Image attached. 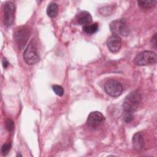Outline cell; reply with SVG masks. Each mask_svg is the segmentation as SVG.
I'll return each mask as SVG.
<instances>
[{
    "label": "cell",
    "mask_w": 157,
    "mask_h": 157,
    "mask_svg": "<svg viewBox=\"0 0 157 157\" xmlns=\"http://www.w3.org/2000/svg\"><path fill=\"white\" fill-rule=\"evenodd\" d=\"M151 42L152 44V45L153 46V47L155 48H156V33H155L153 36L151 38Z\"/></svg>",
    "instance_id": "ac0fdd59"
},
{
    "label": "cell",
    "mask_w": 157,
    "mask_h": 157,
    "mask_svg": "<svg viewBox=\"0 0 157 157\" xmlns=\"http://www.w3.org/2000/svg\"><path fill=\"white\" fill-rule=\"evenodd\" d=\"M6 127L9 132H12L14 129L13 121L11 119H7L6 121Z\"/></svg>",
    "instance_id": "e0dca14e"
},
{
    "label": "cell",
    "mask_w": 157,
    "mask_h": 157,
    "mask_svg": "<svg viewBox=\"0 0 157 157\" xmlns=\"http://www.w3.org/2000/svg\"><path fill=\"white\" fill-rule=\"evenodd\" d=\"M31 31L26 26H19L15 32L14 39L20 50H22L26 44L29 37Z\"/></svg>",
    "instance_id": "277c9868"
},
{
    "label": "cell",
    "mask_w": 157,
    "mask_h": 157,
    "mask_svg": "<svg viewBox=\"0 0 157 157\" xmlns=\"http://www.w3.org/2000/svg\"><path fill=\"white\" fill-rule=\"evenodd\" d=\"M77 22L82 25H87L92 21L91 14L87 11L80 12L77 17Z\"/></svg>",
    "instance_id": "8fae6325"
},
{
    "label": "cell",
    "mask_w": 157,
    "mask_h": 157,
    "mask_svg": "<svg viewBox=\"0 0 157 157\" xmlns=\"http://www.w3.org/2000/svg\"><path fill=\"white\" fill-rule=\"evenodd\" d=\"M58 13V5L55 2H52L48 4L47 9V13L48 17L51 18H55L57 16Z\"/></svg>",
    "instance_id": "7c38bea8"
},
{
    "label": "cell",
    "mask_w": 157,
    "mask_h": 157,
    "mask_svg": "<svg viewBox=\"0 0 157 157\" xmlns=\"http://www.w3.org/2000/svg\"><path fill=\"white\" fill-rule=\"evenodd\" d=\"M2 66H3L4 68H5V69H6V68H7V67H8L9 63L8 60H7L6 58H3V59H2Z\"/></svg>",
    "instance_id": "d6986e66"
},
{
    "label": "cell",
    "mask_w": 157,
    "mask_h": 157,
    "mask_svg": "<svg viewBox=\"0 0 157 157\" xmlns=\"http://www.w3.org/2000/svg\"><path fill=\"white\" fill-rule=\"evenodd\" d=\"M105 121L104 116L99 112L94 111L91 112L87 119V123L88 125L93 128H96L99 126Z\"/></svg>",
    "instance_id": "ba28073f"
},
{
    "label": "cell",
    "mask_w": 157,
    "mask_h": 157,
    "mask_svg": "<svg viewBox=\"0 0 157 157\" xmlns=\"http://www.w3.org/2000/svg\"><path fill=\"white\" fill-rule=\"evenodd\" d=\"M15 6L11 2H6L4 5V23L7 27L10 26L14 20Z\"/></svg>",
    "instance_id": "52a82bcc"
},
{
    "label": "cell",
    "mask_w": 157,
    "mask_h": 157,
    "mask_svg": "<svg viewBox=\"0 0 157 157\" xmlns=\"http://www.w3.org/2000/svg\"><path fill=\"white\" fill-rule=\"evenodd\" d=\"M52 90L55 92V93L59 96H62L64 94V90L63 87L60 85H53Z\"/></svg>",
    "instance_id": "9a60e30c"
},
{
    "label": "cell",
    "mask_w": 157,
    "mask_h": 157,
    "mask_svg": "<svg viewBox=\"0 0 157 157\" xmlns=\"http://www.w3.org/2000/svg\"><path fill=\"white\" fill-rule=\"evenodd\" d=\"M132 145L134 148L139 151L141 150L145 146V140L142 132H138L134 134L132 137Z\"/></svg>",
    "instance_id": "30bf717a"
},
{
    "label": "cell",
    "mask_w": 157,
    "mask_h": 157,
    "mask_svg": "<svg viewBox=\"0 0 157 157\" xmlns=\"http://www.w3.org/2000/svg\"><path fill=\"white\" fill-rule=\"evenodd\" d=\"M107 45L111 52L116 53L120 50L121 47V39L119 36L112 35L108 38Z\"/></svg>",
    "instance_id": "9c48e42d"
},
{
    "label": "cell",
    "mask_w": 157,
    "mask_h": 157,
    "mask_svg": "<svg viewBox=\"0 0 157 157\" xmlns=\"http://www.w3.org/2000/svg\"><path fill=\"white\" fill-rule=\"evenodd\" d=\"M157 61L156 54L149 50H145L139 53L134 58V63L136 65L142 66L155 64Z\"/></svg>",
    "instance_id": "7a4b0ae2"
},
{
    "label": "cell",
    "mask_w": 157,
    "mask_h": 157,
    "mask_svg": "<svg viewBox=\"0 0 157 157\" xmlns=\"http://www.w3.org/2000/svg\"><path fill=\"white\" fill-rule=\"evenodd\" d=\"M11 148V145L9 143H6L1 147V152L3 155H7Z\"/></svg>",
    "instance_id": "2e32d148"
},
{
    "label": "cell",
    "mask_w": 157,
    "mask_h": 157,
    "mask_svg": "<svg viewBox=\"0 0 157 157\" xmlns=\"http://www.w3.org/2000/svg\"><path fill=\"white\" fill-rule=\"evenodd\" d=\"M141 101V94L138 91H133L129 93L123 103V118L126 123H129L134 119V113Z\"/></svg>",
    "instance_id": "6da1fadb"
},
{
    "label": "cell",
    "mask_w": 157,
    "mask_h": 157,
    "mask_svg": "<svg viewBox=\"0 0 157 157\" xmlns=\"http://www.w3.org/2000/svg\"><path fill=\"white\" fill-rule=\"evenodd\" d=\"M23 58L29 65H33L38 63L40 56L38 55L36 45L34 40H32L23 53Z\"/></svg>",
    "instance_id": "5b68a950"
},
{
    "label": "cell",
    "mask_w": 157,
    "mask_h": 157,
    "mask_svg": "<svg viewBox=\"0 0 157 157\" xmlns=\"http://www.w3.org/2000/svg\"><path fill=\"white\" fill-rule=\"evenodd\" d=\"M104 90L110 96L117 97L121 94L123 91V87L118 81L114 79H110L105 82Z\"/></svg>",
    "instance_id": "8992f818"
},
{
    "label": "cell",
    "mask_w": 157,
    "mask_h": 157,
    "mask_svg": "<svg viewBox=\"0 0 157 157\" xmlns=\"http://www.w3.org/2000/svg\"><path fill=\"white\" fill-rule=\"evenodd\" d=\"M110 29L113 35L117 36H126L129 33V29L126 21L123 19H117L110 24Z\"/></svg>",
    "instance_id": "3957f363"
},
{
    "label": "cell",
    "mask_w": 157,
    "mask_h": 157,
    "mask_svg": "<svg viewBox=\"0 0 157 157\" xmlns=\"http://www.w3.org/2000/svg\"><path fill=\"white\" fill-rule=\"evenodd\" d=\"M98 24L97 23H94L91 25H87L83 26V31L87 34H93L96 33L98 31Z\"/></svg>",
    "instance_id": "5bb4252c"
},
{
    "label": "cell",
    "mask_w": 157,
    "mask_h": 157,
    "mask_svg": "<svg viewBox=\"0 0 157 157\" xmlns=\"http://www.w3.org/2000/svg\"><path fill=\"white\" fill-rule=\"evenodd\" d=\"M137 3L139 7L142 10H147L154 7L156 3V1H138Z\"/></svg>",
    "instance_id": "4fadbf2b"
}]
</instances>
